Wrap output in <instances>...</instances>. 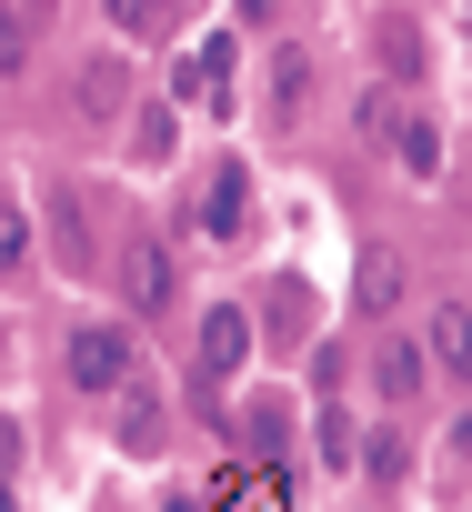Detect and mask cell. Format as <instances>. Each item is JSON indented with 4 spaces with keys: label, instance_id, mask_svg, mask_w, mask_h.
<instances>
[{
    "label": "cell",
    "instance_id": "cell-1",
    "mask_svg": "<svg viewBox=\"0 0 472 512\" xmlns=\"http://www.w3.org/2000/svg\"><path fill=\"white\" fill-rule=\"evenodd\" d=\"M312 101H322V61H312L302 41H272V51H262V121H272V131H302Z\"/></svg>",
    "mask_w": 472,
    "mask_h": 512
},
{
    "label": "cell",
    "instance_id": "cell-2",
    "mask_svg": "<svg viewBox=\"0 0 472 512\" xmlns=\"http://www.w3.org/2000/svg\"><path fill=\"white\" fill-rule=\"evenodd\" d=\"M71 382L81 392H121L131 382V332L121 322H81L71 332Z\"/></svg>",
    "mask_w": 472,
    "mask_h": 512
},
{
    "label": "cell",
    "instance_id": "cell-3",
    "mask_svg": "<svg viewBox=\"0 0 472 512\" xmlns=\"http://www.w3.org/2000/svg\"><path fill=\"white\" fill-rule=\"evenodd\" d=\"M402 292H412V251L402 241H372L362 262H352V312L382 322V312H402Z\"/></svg>",
    "mask_w": 472,
    "mask_h": 512
},
{
    "label": "cell",
    "instance_id": "cell-4",
    "mask_svg": "<svg viewBox=\"0 0 472 512\" xmlns=\"http://www.w3.org/2000/svg\"><path fill=\"white\" fill-rule=\"evenodd\" d=\"M121 292H131V312H171V292H181V262L161 241H131L121 251Z\"/></svg>",
    "mask_w": 472,
    "mask_h": 512
},
{
    "label": "cell",
    "instance_id": "cell-5",
    "mask_svg": "<svg viewBox=\"0 0 472 512\" xmlns=\"http://www.w3.org/2000/svg\"><path fill=\"white\" fill-rule=\"evenodd\" d=\"M201 362H211V372H242V362H252V312H242V302H211V312H201Z\"/></svg>",
    "mask_w": 472,
    "mask_h": 512
},
{
    "label": "cell",
    "instance_id": "cell-6",
    "mask_svg": "<svg viewBox=\"0 0 472 512\" xmlns=\"http://www.w3.org/2000/svg\"><path fill=\"white\" fill-rule=\"evenodd\" d=\"M231 442H242V452H282V442H292V412L262 392V402H242V412H231Z\"/></svg>",
    "mask_w": 472,
    "mask_h": 512
},
{
    "label": "cell",
    "instance_id": "cell-7",
    "mask_svg": "<svg viewBox=\"0 0 472 512\" xmlns=\"http://www.w3.org/2000/svg\"><path fill=\"white\" fill-rule=\"evenodd\" d=\"M462 342H472L462 302H432V332H422V362H432V372H462Z\"/></svg>",
    "mask_w": 472,
    "mask_h": 512
},
{
    "label": "cell",
    "instance_id": "cell-8",
    "mask_svg": "<svg viewBox=\"0 0 472 512\" xmlns=\"http://www.w3.org/2000/svg\"><path fill=\"white\" fill-rule=\"evenodd\" d=\"M372 382H382V392H392V402H412V392H422V382H432V362H422V342H392V352H382V362H372Z\"/></svg>",
    "mask_w": 472,
    "mask_h": 512
},
{
    "label": "cell",
    "instance_id": "cell-9",
    "mask_svg": "<svg viewBox=\"0 0 472 512\" xmlns=\"http://www.w3.org/2000/svg\"><path fill=\"white\" fill-rule=\"evenodd\" d=\"M242 201H252L242 161H221V171H211V201H201V221H211V231H242Z\"/></svg>",
    "mask_w": 472,
    "mask_h": 512
},
{
    "label": "cell",
    "instance_id": "cell-10",
    "mask_svg": "<svg viewBox=\"0 0 472 512\" xmlns=\"http://www.w3.org/2000/svg\"><path fill=\"white\" fill-rule=\"evenodd\" d=\"M362 472H372V492H402V472H412V442H402V432H372V442H362Z\"/></svg>",
    "mask_w": 472,
    "mask_h": 512
},
{
    "label": "cell",
    "instance_id": "cell-11",
    "mask_svg": "<svg viewBox=\"0 0 472 512\" xmlns=\"http://www.w3.org/2000/svg\"><path fill=\"white\" fill-rule=\"evenodd\" d=\"M121 91H131V81H121V61H91V71H81V111H91V121H111V111H121Z\"/></svg>",
    "mask_w": 472,
    "mask_h": 512
},
{
    "label": "cell",
    "instance_id": "cell-12",
    "mask_svg": "<svg viewBox=\"0 0 472 512\" xmlns=\"http://www.w3.org/2000/svg\"><path fill=\"white\" fill-rule=\"evenodd\" d=\"M382 151H392L402 171H432V161H442V141H432V121H412V111H402V131H392Z\"/></svg>",
    "mask_w": 472,
    "mask_h": 512
},
{
    "label": "cell",
    "instance_id": "cell-13",
    "mask_svg": "<svg viewBox=\"0 0 472 512\" xmlns=\"http://www.w3.org/2000/svg\"><path fill=\"white\" fill-rule=\"evenodd\" d=\"M31 61V0H0V71Z\"/></svg>",
    "mask_w": 472,
    "mask_h": 512
},
{
    "label": "cell",
    "instance_id": "cell-14",
    "mask_svg": "<svg viewBox=\"0 0 472 512\" xmlns=\"http://www.w3.org/2000/svg\"><path fill=\"white\" fill-rule=\"evenodd\" d=\"M352 121H362L372 141H392V131H402V91H392V81H382V91H362V111H352Z\"/></svg>",
    "mask_w": 472,
    "mask_h": 512
},
{
    "label": "cell",
    "instance_id": "cell-15",
    "mask_svg": "<svg viewBox=\"0 0 472 512\" xmlns=\"http://www.w3.org/2000/svg\"><path fill=\"white\" fill-rule=\"evenodd\" d=\"M101 11H111V21H121V31H161V21H171V11H181V0H101Z\"/></svg>",
    "mask_w": 472,
    "mask_h": 512
},
{
    "label": "cell",
    "instance_id": "cell-16",
    "mask_svg": "<svg viewBox=\"0 0 472 512\" xmlns=\"http://www.w3.org/2000/svg\"><path fill=\"white\" fill-rule=\"evenodd\" d=\"M131 151H141V161H161V151H171V101H151V111H141V131H131Z\"/></svg>",
    "mask_w": 472,
    "mask_h": 512
},
{
    "label": "cell",
    "instance_id": "cell-17",
    "mask_svg": "<svg viewBox=\"0 0 472 512\" xmlns=\"http://www.w3.org/2000/svg\"><path fill=\"white\" fill-rule=\"evenodd\" d=\"M151 422H161V402H151V392H131V382H121V442H151Z\"/></svg>",
    "mask_w": 472,
    "mask_h": 512
},
{
    "label": "cell",
    "instance_id": "cell-18",
    "mask_svg": "<svg viewBox=\"0 0 472 512\" xmlns=\"http://www.w3.org/2000/svg\"><path fill=\"white\" fill-rule=\"evenodd\" d=\"M312 442H322V452H332V462H342V452H352V422H342V402H322V422H312Z\"/></svg>",
    "mask_w": 472,
    "mask_h": 512
},
{
    "label": "cell",
    "instance_id": "cell-19",
    "mask_svg": "<svg viewBox=\"0 0 472 512\" xmlns=\"http://www.w3.org/2000/svg\"><path fill=\"white\" fill-rule=\"evenodd\" d=\"M21 251H31V221H21V211H0V272H11Z\"/></svg>",
    "mask_w": 472,
    "mask_h": 512
}]
</instances>
